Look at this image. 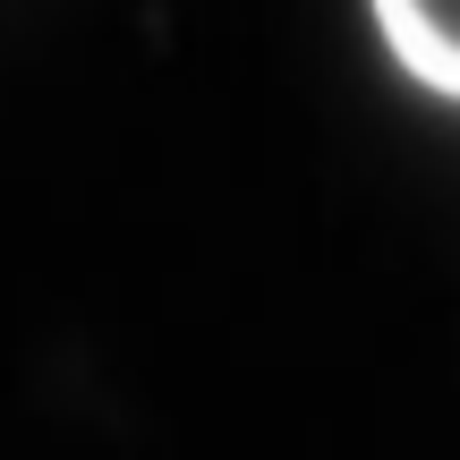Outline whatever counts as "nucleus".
Segmentation results:
<instances>
[{
  "label": "nucleus",
  "mask_w": 460,
  "mask_h": 460,
  "mask_svg": "<svg viewBox=\"0 0 460 460\" xmlns=\"http://www.w3.org/2000/svg\"><path fill=\"white\" fill-rule=\"evenodd\" d=\"M367 17H376L384 51L401 60V77H418L435 102L460 94V34H452L460 0H367Z\"/></svg>",
  "instance_id": "nucleus-1"
}]
</instances>
